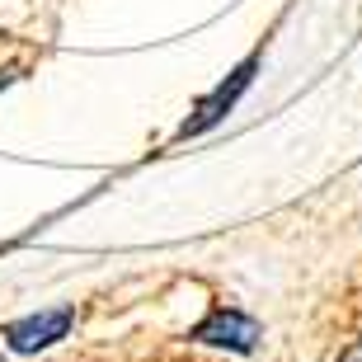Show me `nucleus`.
I'll return each instance as SVG.
<instances>
[{"label": "nucleus", "instance_id": "obj_1", "mask_svg": "<svg viewBox=\"0 0 362 362\" xmlns=\"http://www.w3.org/2000/svg\"><path fill=\"white\" fill-rule=\"evenodd\" d=\"M193 339H198V344H212V349L250 353L259 344V320H250L240 310H212V315L193 329Z\"/></svg>", "mask_w": 362, "mask_h": 362}, {"label": "nucleus", "instance_id": "obj_3", "mask_svg": "<svg viewBox=\"0 0 362 362\" xmlns=\"http://www.w3.org/2000/svg\"><path fill=\"white\" fill-rule=\"evenodd\" d=\"M250 81H255V57H250V62H245V66L230 76V85H221L212 99H202V104H198V118L184 122V127H179V136H198V132H207V127H216V122L226 118V108L235 104L245 90H250Z\"/></svg>", "mask_w": 362, "mask_h": 362}, {"label": "nucleus", "instance_id": "obj_4", "mask_svg": "<svg viewBox=\"0 0 362 362\" xmlns=\"http://www.w3.org/2000/svg\"><path fill=\"white\" fill-rule=\"evenodd\" d=\"M339 362H362V344H353V349H344V358Z\"/></svg>", "mask_w": 362, "mask_h": 362}, {"label": "nucleus", "instance_id": "obj_2", "mask_svg": "<svg viewBox=\"0 0 362 362\" xmlns=\"http://www.w3.org/2000/svg\"><path fill=\"white\" fill-rule=\"evenodd\" d=\"M71 320H76V310L57 306V310H42V315H28V320L10 325L5 339H10L14 353H38V349H47V344H57V339H66Z\"/></svg>", "mask_w": 362, "mask_h": 362}]
</instances>
